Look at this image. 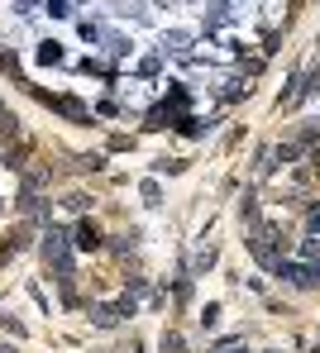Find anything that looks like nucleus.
Returning a JSON list of instances; mask_svg holds the SVG:
<instances>
[{
	"mask_svg": "<svg viewBox=\"0 0 320 353\" xmlns=\"http://www.w3.org/2000/svg\"><path fill=\"white\" fill-rule=\"evenodd\" d=\"M43 258H48V268H58V282L72 277V248H67L63 230H48V239H43Z\"/></svg>",
	"mask_w": 320,
	"mask_h": 353,
	"instance_id": "f257e3e1",
	"label": "nucleus"
},
{
	"mask_svg": "<svg viewBox=\"0 0 320 353\" xmlns=\"http://www.w3.org/2000/svg\"><path fill=\"white\" fill-rule=\"evenodd\" d=\"M249 248H254V258L263 263V268H282V239L272 234V230H254Z\"/></svg>",
	"mask_w": 320,
	"mask_h": 353,
	"instance_id": "f03ea898",
	"label": "nucleus"
},
{
	"mask_svg": "<svg viewBox=\"0 0 320 353\" xmlns=\"http://www.w3.org/2000/svg\"><path fill=\"white\" fill-rule=\"evenodd\" d=\"M39 101H48L53 110H63V115L77 119V124H86V119H91V110H86L81 101H72V96H48V91H39Z\"/></svg>",
	"mask_w": 320,
	"mask_h": 353,
	"instance_id": "7ed1b4c3",
	"label": "nucleus"
},
{
	"mask_svg": "<svg viewBox=\"0 0 320 353\" xmlns=\"http://www.w3.org/2000/svg\"><path fill=\"white\" fill-rule=\"evenodd\" d=\"M277 272H282L287 282H297V287H316L320 282V268H311V263H282Z\"/></svg>",
	"mask_w": 320,
	"mask_h": 353,
	"instance_id": "20e7f679",
	"label": "nucleus"
},
{
	"mask_svg": "<svg viewBox=\"0 0 320 353\" xmlns=\"http://www.w3.org/2000/svg\"><path fill=\"white\" fill-rule=\"evenodd\" d=\"M72 243H77V248H101V230H96V225H77Z\"/></svg>",
	"mask_w": 320,
	"mask_h": 353,
	"instance_id": "39448f33",
	"label": "nucleus"
},
{
	"mask_svg": "<svg viewBox=\"0 0 320 353\" xmlns=\"http://www.w3.org/2000/svg\"><path fill=\"white\" fill-rule=\"evenodd\" d=\"M91 315H96V325H101V330H110V325H115V320H120L125 310H120V305H96Z\"/></svg>",
	"mask_w": 320,
	"mask_h": 353,
	"instance_id": "423d86ee",
	"label": "nucleus"
},
{
	"mask_svg": "<svg viewBox=\"0 0 320 353\" xmlns=\"http://www.w3.org/2000/svg\"><path fill=\"white\" fill-rule=\"evenodd\" d=\"M39 62H63V48H58V43H43V48H39Z\"/></svg>",
	"mask_w": 320,
	"mask_h": 353,
	"instance_id": "0eeeda50",
	"label": "nucleus"
},
{
	"mask_svg": "<svg viewBox=\"0 0 320 353\" xmlns=\"http://www.w3.org/2000/svg\"><path fill=\"white\" fill-rule=\"evenodd\" d=\"M306 263H311V268H320V234L306 239Z\"/></svg>",
	"mask_w": 320,
	"mask_h": 353,
	"instance_id": "6e6552de",
	"label": "nucleus"
},
{
	"mask_svg": "<svg viewBox=\"0 0 320 353\" xmlns=\"http://www.w3.org/2000/svg\"><path fill=\"white\" fill-rule=\"evenodd\" d=\"M215 353H249V349H244L239 339H230V344H220V349H215Z\"/></svg>",
	"mask_w": 320,
	"mask_h": 353,
	"instance_id": "1a4fd4ad",
	"label": "nucleus"
},
{
	"mask_svg": "<svg viewBox=\"0 0 320 353\" xmlns=\"http://www.w3.org/2000/svg\"><path fill=\"white\" fill-rule=\"evenodd\" d=\"M306 225H311V234H320V210H311V215H306Z\"/></svg>",
	"mask_w": 320,
	"mask_h": 353,
	"instance_id": "9d476101",
	"label": "nucleus"
},
{
	"mask_svg": "<svg viewBox=\"0 0 320 353\" xmlns=\"http://www.w3.org/2000/svg\"><path fill=\"white\" fill-rule=\"evenodd\" d=\"M0 119H5V115H0Z\"/></svg>",
	"mask_w": 320,
	"mask_h": 353,
	"instance_id": "9b49d317",
	"label": "nucleus"
}]
</instances>
